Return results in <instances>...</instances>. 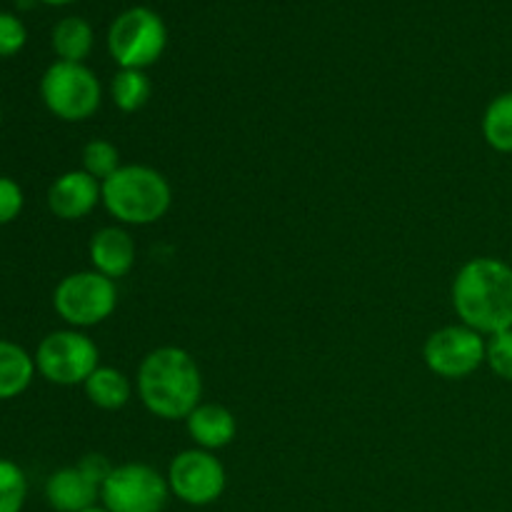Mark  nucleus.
I'll list each match as a JSON object with an SVG mask.
<instances>
[{
    "instance_id": "obj_21",
    "label": "nucleus",
    "mask_w": 512,
    "mask_h": 512,
    "mask_svg": "<svg viewBox=\"0 0 512 512\" xmlns=\"http://www.w3.org/2000/svg\"><path fill=\"white\" fill-rule=\"evenodd\" d=\"M83 170L88 175H93L95 180H108L110 175L115 173V170L123 168V163H120V150L118 145L110 143V140L105 138H95L90 140L88 145L83 148Z\"/></svg>"
},
{
    "instance_id": "obj_27",
    "label": "nucleus",
    "mask_w": 512,
    "mask_h": 512,
    "mask_svg": "<svg viewBox=\"0 0 512 512\" xmlns=\"http://www.w3.org/2000/svg\"><path fill=\"white\" fill-rule=\"evenodd\" d=\"M33 3H38V0H18L20 8H30V5H33Z\"/></svg>"
},
{
    "instance_id": "obj_1",
    "label": "nucleus",
    "mask_w": 512,
    "mask_h": 512,
    "mask_svg": "<svg viewBox=\"0 0 512 512\" xmlns=\"http://www.w3.org/2000/svg\"><path fill=\"white\" fill-rule=\"evenodd\" d=\"M450 295L460 323L485 338L512 330V265L505 260H468L455 275Z\"/></svg>"
},
{
    "instance_id": "obj_15",
    "label": "nucleus",
    "mask_w": 512,
    "mask_h": 512,
    "mask_svg": "<svg viewBox=\"0 0 512 512\" xmlns=\"http://www.w3.org/2000/svg\"><path fill=\"white\" fill-rule=\"evenodd\" d=\"M35 373V358L23 345L0 340V400L23 395L33 383Z\"/></svg>"
},
{
    "instance_id": "obj_8",
    "label": "nucleus",
    "mask_w": 512,
    "mask_h": 512,
    "mask_svg": "<svg viewBox=\"0 0 512 512\" xmlns=\"http://www.w3.org/2000/svg\"><path fill=\"white\" fill-rule=\"evenodd\" d=\"M168 500V478L145 463L115 465L100 488V503L108 512H163Z\"/></svg>"
},
{
    "instance_id": "obj_5",
    "label": "nucleus",
    "mask_w": 512,
    "mask_h": 512,
    "mask_svg": "<svg viewBox=\"0 0 512 512\" xmlns=\"http://www.w3.org/2000/svg\"><path fill=\"white\" fill-rule=\"evenodd\" d=\"M165 45H168V28L163 18L143 5L123 10L108 30L110 58L120 68H150L165 53Z\"/></svg>"
},
{
    "instance_id": "obj_17",
    "label": "nucleus",
    "mask_w": 512,
    "mask_h": 512,
    "mask_svg": "<svg viewBox=\"0 0 512 512\" xmlns=\"http://www.w3.org/2000/svg\"><path fill=\"white\" fill-rule=\"evenodd\" d=\"M93 40V28L88 20L78 15L63 18L53 28V50L58 60H65V63H83L93 50Z\"/></svg>"
},
{
    "instance_id": "obj_16",
    "label": "nucleus",
    "mask_w": 512,
    "mask_h": 512,
    "mask_svg": "<svg viewBox=\"0 0 512 512\" xmlns=\"http://www.w3.org/2000/svg\"><path fill=\"white\" fill-rule=\"evenodd\" d=\"M85 398L100 410H123L125 405L133 398V383L125 373H120L118 368H108V365H100L83 385Z\"/></svg>"
},
{
    "instance_id": "obj_24",
    "label": "nucleus",
    "mask_w": 512,
    "mask_h": 512,
    "mask_svg": "<svg viewBox=\"0 0 512 512\" xmlns=\"http://www.w3.org/2000/svg\"><path fill=\"white\" fill-rule=\"evenodd\" d=\"M23 188L8 175H0V225H8L23 213Z\"/></svg>"
},
{
    "instance_id": "obj_22",
    "label": "nucleus",
    "mask_w": 512,
    "mask_h": 512,
    "mask_svg": "<svg viewBox=\"0 0 512 512\" xmlns=\"http://www.w3.org/2000/svg\"><path fill=\"white\" fill-rule=\"evenodd\" d=\"M485 363L498 378L512 380V330L490 335L488 348H485Z\"/></svg>"
},
{
    "instance_id": "obj_2",
    "label": "nucleus",
    "mask_w": 512,
    "mask_h": 512,
    "mask_svg": "<svg viewBox=\"0 0 512 512\" xmlns=\"http://www.w3.org/2000/svg\"><path fill=\"white\" fill-rule=\"evenodd\" d=\"M138 395L155 418L185 420L200 405L203 375L188 350L163 345L140 363Z\"/></svg>"
},
{
    "instance_id": "obj_29",
    "label": "nucleus",
    "mask_w": 512,
    "mask_h": 512,
    "mask_svg": "<svg viewBox=\"0 0 512 512\" xmlns=\"http://www.w3.org/2000/svg\"><path fill=\"white\" fill-rule=\"evenodd\" d=\"M0 123H3V108H0Z\"/></svg>"
},
{
    "instance_id": "obj_18",
    "label": "nucleus",
    "mask_w": 512,
    "mask_h": 512,
    "mask_svg": "<svg viewBox=\"0 0 512 512\" xmlns=\"http://www.w3.org/2000/svg\"><path fill=\"white\" fill-rule=\"evenodd\" d=\"M150 95H153V83H150L145 70L120 68L115 73L113 83H110V98H113L115 108L123 113H138L148 105Z\"/></svg>"
},
{
    "instance_id": "obj_11",
    "label": "nucleus",
    "mask_w": 512,
    "mask_h": 512,
    "mask_svg": "<svg viewBox=\"0 0 512 512\" xmlns=\"http://www.w3.org/2000/svg\"><path fill=\"white\" fill-rule=\"evenodd\" d=\"M103 203L100 180L80 170H68L58 175L48 188V208L60 220H80L93 213Z\"/></svg>"
},
{
    "instance_id": "obj_10",
    "label": "nucleus",
    "mask_w": 512,
    "mask_h": 512,
    "mask_svg": "<svg viewBox=\"0 0 512 512\" xmlns=\"http://www.w3.org/2000/svg\"><path fill=\"white\" fill-rule=\"evenodd\" d=\"M488 338L468 325H445L425 340L423 358L430 373L445 380H460L473 375L485 363Z\"/></svg>"
},
{
    "instance_id": "obj_12",
    "label": "nucleus",
    "mask_w": 512,
    "mask_h": 512,
    "mask_svg": "<svg viewBox=\"0 0 512 512\" xmlns=\"http://www.w3.org/2000/svg\"><path fill=\"white\" fill-rule=\"evenodd\" d=\"M90 263L93 270L110 280L125 278L135 268L138 260V248H135L133 235L120 225H108V228L95 230L88 245Z\"/></svg>"
},
{
    "instance_id": "obj_28",
    "label": "nucleus",
    "mask_w": 512,
    "mask_h": 512,
    "mask_svg": "<svg viewBox=\"0 0 512 512\" xmlns=\"http://www.w3.org/2000/svg\"><path fill=\"white\" fill-rule=\"evenodd\" d=\"M83 512H108V510H105L103 505H100V508H98V505H95V508H88V510H83Z\"/></svg>"
},
{
    "instance_id": "obj_19",
    "label": "nucleus",
    "mask_w": 512,
    "mask_h": 512,
    "mask_svg": "<svg viewBox=\"0 0 512 512\" xmlns=\"http://www.w3.org/2000/svg\"><path fill=\"white\" fill-rule=\"evenodd\" d=\"M483 138L498 153H512V90L500 93L485 108Z\"/></svg>"
},
{
    "instance_id": "obj_23",
    "label": "nucleus",
    "mask_w": 512,
    "mask_h": 512,
    "mask_svg": "<svg viewBox=\"0 0 512 512\" xmlns=\"http://www.w3.org/2000/svg\"><path fill=\"white\" fill-rule=\"evenodd\" d=\"M28 30L13 13H0V58H13L25 48Z\"/></svg>"
},
{
    "instance_id": "obj_4",
    "label": "nucleus",
    "mask_w": 512,
    "mask_h": 512,
    "mask_svg": "<svg viewBox=\"0 0 512 512\" xmlns=\"http://www.w3.org/2000/svg\"><path fill=\"white\" fill-rule=\"evenodd\" d=\"M40 98L58 120L83 123L98 113L103 88L88 65L55 60L40 78Z\"/></svg>"
},
{
    "instance_id": "obj_7",
    "label": "nucleus",
    "mask_w": 512,
    "mask_h": 512,
    "mask_svg": "<svg viewBox=\"0 0 512 512\" xmlns=\"http://www.w3.org/2000/svg\"><path fill=\"white\" fill-rule=\"evenodd\" d=\"M33 358L35 370L48 383L63 385V388L85 385V380L100 368L98 345L83 330L75 328L53 330L45 335Z\"/></svg>"
},
{
    "instance_id": "obj_9",
    "label": "nucleus",
    "mask_w": 512,
    "mask_h": 512,
    "mask_svg": "<svg viewBox=\"0 0 512 512\" xmlns=\"http://www.w3.org/2000/svg\"><path fill=\"white\" fill-rule=\"evenodd\" d=\"M170 495L190 508H208L218 503L228 485L225 465L215 453L203 448H190L175 455L168 468Z\"/></svg>"
},
{
    "instance_id": "obj_20",
    "label": "nucleus",
    "mask_w": 512,
    "mask_h": 512,
    "mask_svg": "<svg viewBox=\"0 0 512 512\" xmlns=\"http://www.w3.org/2000/svg\"><path fill=\"white\" fill-rule=\"evenodd\" d=\"M28 500V478L23 468L8 458H0V512H23Z\"/></svg>"
},
{
    "instance_id": "obj_3",
    "label": "nucleus",
    "mask_w": 512,
    "mask_h": 512,
    "mask_svg": "<svg viewBox=\"0 0 512 512\" xmlns=\"http://www.w3.org/2000/svg\"><path fill=\"white\" fill-rule=\"evenodd\" d=\"M103 205L123 225H153L173 203L168 178L150 165H123L100 183Z\"/></svg>"
},
{
    "instance_id": "obj_6",
    "label": "nucleus",
    "mask_w": 512,
    "mask_h": 512,
    "mask_svg": "<svg viewBox=\"0 0 512 512\" xmlns=\"http://www.w3.org/2000/svg\"><path fill=\"white\" fill-rule=\"evenodd\" d=\"M53 308L70 328L83 330L105 323L118 308L115 280L105 278L98 270H78L55 285Z\"/></svg>"
},
{
    "instance_id": "obj_14",
    "label": "nucleus",
    "mask_w": 512,
    "mask_h": 512,
    "mask_svg": "<svg viewBox=\"0 0 512 512\" xmlns=\"http://www.w3.org/2000/svg\"><path fill=\"white\" fill-rule=\"evenodd\" d=\"M185 425H188V435L193 438L195 448L210 450V453L228 448L238 435L235 415L218 403H200L185 418Z\"/></svg>"
},
{
    "instance_id": "obj_26",
    "label": "nucleus",
    "mask_w": 512,
    "mask_h": 512,
    "mask_svg": "<svg viewBox=\"0 0 512 512\" xmlns=\"http://www.w3.org/2000/svg\"><path fill=\"white\" fill-rule=\"evenodd\" d=\"M38 3H45V5H68V3H75V0H38Z\"/></svg>"
},
{
    "instance_id": "obj_25",
    "label": "nucleus",
    "mask_w": 512,
    "mask_h": 512,
    "mask_svg": "<svg viewBox=\"0 0 512 512\" xmlns=\"http://www.w3.org/2000/svg\"><path fill=\"white\" fill-rule=\"evenodd\" d=\"M78 468L83 470V473L88 475V478L93 480V483H98L100 488H103V483H105V480H108V475L113 473L115 465H110V460L105 458V455L90 453V455H85V458H80Z\"/></svg>"
},
{
    "instance_id": "obj_13",
    "label": "nucleus",
    "mask_w": 512,
    "mask_h": 512,
    "mask_svg": "<svg viewBox=\"0 0 512 512\" xmlns=\"http://www.w3.org/2000/svg\"><path fill=\"white\" fill-rule=\"evenodd\" d=\"M45 500L55 512H83L95 508L100 485L93 483L78 465L55 470L45 483Z\"/></svg>"
}]
</instances>
